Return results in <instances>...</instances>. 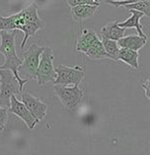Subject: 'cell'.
<instances>
[{
	"label": "cell",
	"instance_id": "cell-16",
	"mask_svg": "<svg viewBox=\"0 0 150 155\" xmlns=\"http://www.w3.org/2000/svg\"><path fill=\"white\" fill-rule=\"evenodd\" d=\"M85 56H88L91 60H101V59H109L108 54L105 51L103 45H102L101 39L97 40L85 52Z\"/></svg>",
	"mask_w": 150,
	"mask_h": 155
},
{
	"label": "cell",
	"instance_id": "cell-10",
	"mask_svg": "<svg viewBox=\"0 0 150 155\" xmlns=\"http://www.w3.org/2000/svg\"><path fill=\"white\" fill-rule=\"evenodd\" d=\"M131 12L132 15L127 21L125 22H118V27L120 28H123V29H128V28H135L138 32V36L140 37L144 38V39H147V35L144 33L143 31V26L140 24V20L142 17H144V15L142 12H136V10H128Z\"/></svg>",
	"mask_w": 150,
	"mask_h": 155
},
{
	"label": "cell",
	"instance_id": "cell-22",
	"mask_svg": "<svg viewBox=\"0 0 150 155\" xmlns=\"http://www.w3.org/2000/svg\"><path fill=\"white\" fill-rule=\"evenodd\" d=\"M142 87L144 88V93H145V96L147 100H150V97H149V79L147 78L145 82L142 83Z\"/></svg>",
	"mask_w": 150,
	"mask_h": 155
},
{
	"label": "cell",
	"instance_id": "cell-19",
	"mask_svg": "<svg viewBox=\"0 0 150 155\" xmlns=\"http://www.w3.org/2000/svg\"><path fill=\"white\" fill-rule=\"evenodd\" d=\"M101 1L98 0H69L68 1V5L71 7L79 6V5H92V6H100Z\"/></svg>",
	"mask_w": 150,
	"mask_h": 155
},
{
	"label": "cell",
	"instance_id": "cell-2",
	"mask_svg": "<svg viewBox=\"0 0 150 155\" xmlns=\"http://www.w3.org/2000/svg\"><path fill=\"white\" fill-rule=\"evenodd\" d=\"M44 47L39 46L37 43H32L26 51L23 52L22 64L18 68V75L21 79L35 80L40 57Z\"/></svg>",
	"mask_w": 150,
	"mask_h": 155
},
{
	"label": "cell",
	"instance_id": "cell-1",
	"mask_svg": "<svg viewBox=\"0 0 150 155\" xmlns=\"http://www.w3.org/2000/svg\"><path fill=\"white\" fill-rule=\"evenodd\" d=\"M15 35L17 31H1L0 32V54H3L5 62L2 66H0L1 70H9L14 74L15 79L19 82L20 91H23L24 85L28 82L26 79H21L18 75V68L22 64V60H20L19 56L15 51Z\"/></svg>",
	"mask_w": 150,
	"mask_h": 155
},
{
	"label": "cell",
	"instance_id": "cell-6",
	"mask_svg": "<svg viewBox=\"0 0 150 155\" xmlns=\"http://www.w3.org/2000/svg\"><path fill=\"white\" fill-rule=\"evenodd\" d=\"M52 62H54L52 49L48 46L44 47L39 61L37 75H36V80L39 85H43L47 82H54L56 79V73H55Z\"/></svg>",
	"mask_w": 150,
	"mask_h": 155
},
{
	"label": "cell",
	"instance_id": "cell-15",
	"mask_svg": "<svg viewBox=\"0 0 150 155\" xmlns=\"http://www.w3.org/2000/svg\"><path fill=\"white\" fill-rule=\"evenodd\" d=\"M118 61H122L128 65L132 69L135 71H140V65H139V52L130 51L125 48H119L117 56Z\"/></svg>",
	"mask_w": 150,
	"mask_h": 155
},
{
	"label": "cell",
	"instance_id": "cell-13",
	"mask_svg": "<svg viewBox=\"0 0 150 155\" xmlns=\"http://www.w3.org/2000/svg\"><path fill=\"white\" fill-rule=\"evenodd\" d=\"M20 12L23 15L25 24H32V25L39 26L41 29L44 28V22L38 15V6L36 3H31Z\"/></svg>",
	"mask_w": 150,
	"mask_h": 155
},
{
	"label": "cell",
	"instance_id": "cell-3",
	"mask_svg": "<svg viewBox=\"0 0 150 155\" xmlns=\"http://www.w3.org/2000/svg\"><path fill=\"white\" fill-rule=\"evenodd\" d=\"M85 68L80 66H65L59 65L55 67L56 79L52 83L60 86L79 85L85 78Z\"/></svg>",
	"mask_w": 150,
	"mask_h": 155
},
{
	"label": "cell",
	"instance_id": "cell-12",
	"mask_svg": "<svg viewBox=\"0 0 150 155\" xmlns=\"http://www.w3.org/2000/svg\"><path fill=\"white\" fill-rule=\"evenodd\" d=\"M125 29L118 27V21H113L111 23H108L105 27L101 30L102 38L108 39V40L117 41L125 36Z\"/></svg>",
	"mask_w": 150,
	"mask_h": 155
},
{
	"label": "cell",
	"instance_id": "cell-5",
	"mask_svg": "<svg viewBox=\"0 0 150 155\" xmlns=\"http://www.w3.org/2000/svg\"><path fill=\"white\" fill-rule=\"evenodd\" d=\"M55 94L68 110H74L81 104L85 96V89L79 88L78 85L74 86H60L54 85Z\"/></svg>",
	"mask_w": 150,
	"mask_h": 155
},
{
	"label": "cell",
	"instance_id": "cell-18",
	"mask_svg": "<svg viewBox=\"0 0 150 155\" xmlns=\"http://www.w3.org/2000/svg\"><path fill=\"white\" fill-rule=\"evenodd\" d=\"M102 45H103L105 51L108 54L109 59L114 60V61H118L117 56H118V51H119V47L117 45L116 41H112V40H108V39L102 38L101 40Z\"/></svg>",
	"mask_w": 150,
	"mask_h": 155
},
{
	"label": "cell",
	"instance_id": "cell-17",
	"mask_svg": "<svg viewBox=\"0 0 150 155\" xmlns=\"http://www.w3.org/2000/svg\"><path fill=\"white\" fill-rule=\"evenodd\" d=\"M128 10H136V12H142L147 18L150 17V1L149 0H135L133 3L125 5Z\"/></svg>",
	"mask_w": 150,
	"mask_h": 155
},
{
	"label": "cell",
	"instance_id": "cell-4",
	"mask_svg": "<svg viewBox=\"0 0 150 155\" xmlns=\"http://www.w3.org/2000/svg\"><path fill=\"white\" fill-rule=\"evenodd\" d=\"M0 107L9 108L10 97L22 94L19 82L12 71L0 69Z\"/></svg>",
	"mask_w": 150,
	"mask_h": 155
},
{
	"label": "cell",
	"instance_id": "cell-21",
	"mask_svg": "<svg viewBox=\"0 0 150 155\" xmlns=\"http://www.w3.org/2000/svg\"><path fill=\"white\" fill-rule=\"evenodd\" d=\"M135 0H122V1H115V0H107V1H102V2H105L107 4H111L113 5L114 7H119V6H125V5H128V4H131Z\"/></svg>",
	"mask_w": 150,
	"mask_h": 155
},
{
	"label": "cell",
	"instance_id": "cell-11",
	"mask_svg": "<svg viewBox=\"0 0 150 155\" xmlns=\"http://www.w3.org/2000/svg\"><path fill=\"white\" fill-rule=\"evenodd\" d=\"M147 39H144L140 37V36L136 35H128V36H123L122 39L117 41V45L120 46V48H125L130 49V51H140L142 47L145 46Z\"/></svg>",
	"mask_w": 150,
	"mask_h": 155
},
{
	"label": "cell",
	"instance_id": "cell-8",
	"mask_svg": "<svg viewBox=\"0 0 150 155\" xmlns=\"http://www.w3.org/2000/svg\"><path fill=\"white\" fill-rule=\"evenodd\" d=\"M8 112L17 115L20 119H22L23 121L26 123V125H27L30 130H33V128L39 123L38 120H36L35 118L32 116V114L29 112V110L26 108L25 105L21 101H19L15 96L10 97Z\"/></svg>",
	"mask_w": 150,
	"mask_h": 155
},
{
	"label": "cell",
	"instance_id": "cell-7",
	"mask_svg": "<svg viewBox=\"0 0 150 155\" xmlns=\"http://www.w3.org/2000/svg\"><path fill=\"white\" fill-rule=\"evenodd\" d=\"M22 103L25 105L32 116L38 121H41L46 115L47 105L42 100L36 98L28 91H22Z\"/></svg>",
	"mask_w": 150,
	"mask_h": 155
},
{
	"label": "cell",
	"instance_id": "cell-14",
	"mask_svg": "<svg viewBox=\"0 0 150 155\" xmlns=\"http://www.w3.org/2000/svg\"><path fill=\"white\" fill-rule=\"evenodd\" d=\"M97 9L98 6H92V5H79V6L71 7V17L75 22H83L93 18Z\"/></svg>",
	"mask_w": 150,
	"mask_h": 155
},
{
	"label": "cell",
	"instance_id": "cell-9",
	"mask_svg": "<svg viewBox=\"0 0 150 155\" xmlns=\"http://www.w3.org/2000/svg\"><path fill=\"white\" fill-rule=\"evenodd\" d=\"M99 39L100 38L98 37L96 32L92 30V29H82L77 37L76 49L79 52L85 54L89 47L93 45L97 40H99Z\"/></svg>",
	"mask_w": 150,
	"mask_h": 155
},
{
	"label": "cell",
	"instance_id": "cell-20",
	"mask_svg": "<svg viewBox=\"0 0 150 155\" xmlns=\"http://www.w3.org/2000/svg\"><path fill=\"white\" fill-rule=\"evenodd\" d=\"M7 119H8V109L0 107V132H2L5 128Z\"/></svg>",
	"mask_w": 150,
	"mask_h": 155
}]
</instances>
